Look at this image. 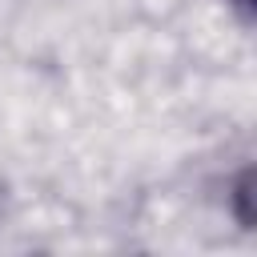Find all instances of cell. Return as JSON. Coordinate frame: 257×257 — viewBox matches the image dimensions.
<instances>
[{"mask_svg":"<svg viewBox=\"0 0 257 257\" xmlns=\"http://www.w3.org/2000/svg\"><path fill=\"white\" fill-rule=\"evenodd\" d=\"M233 209H237V221L245 229H253V173L245 169L233 185Z\"/></svg>","mask_w":257,"mask_h":257,"instance_id":"6da1fadb","label":"cell"},{"mask_svg":"<svg viewBox=\"0 0 257 257\" xmlns=\"http://www.w3.org/2000/svg\"><path fill=\"white\" fill-rule=\"evenodd\" d=\"M229 4H233V8H237L245 20H249V16H253V8H257V0H229Z\"/></svg>","mask_w":257,"mask_h":257,"instance_id":"7a4b0ae2","label":"cell"}]
</instances>
